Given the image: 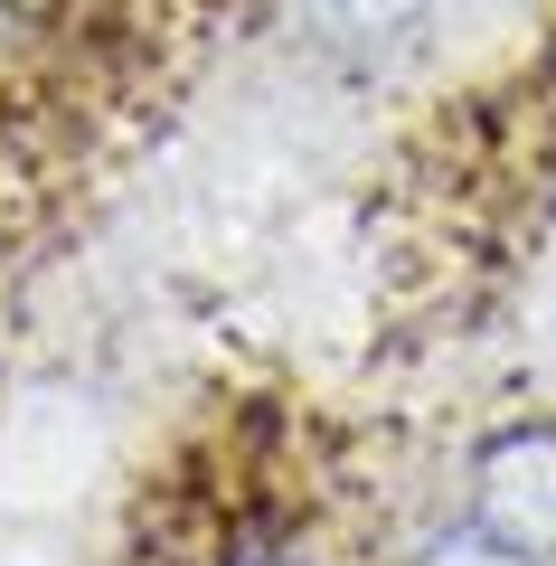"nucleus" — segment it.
Masks as SVG:
<instances>
[{
  "label": "nucleus",
  "mask_w": 556,
  "mask_h": 566,
  "mask_svg": "<svg viewBox=\"0 0 556 566\" xmlns=\"http://www.w3.org/2000/svg\"><path fill=\"white\" fill-rule=\"evenodd\" d=\"M472 520L556 557V424H500L472 453Z\"/></svg>",
  "instance_id": "1"
},
{
  "label": "nucleus",
  "mask_w": 556,
  "mask_h": 566,
  "mask_svg": "<svg viewBox=\"0 0 556 566\" xmlns=\"http://www.w3.org/2000/svg\"><path fill=\"white\" fill-rule=\"evenodd\" d=\"M283 20L331 66H406L434 39V0H283Z\"/></svg>",
  "instance_id": "2"
},
{
  "label": "nucleus",
  "mask_w": 556,
  "mask_h": 566,
  "mask_svg": "<svg viewBox=\"0 0 556 566\" xmlns=\"http://www.w3.org/2000/svg\"><path fill=\"white\" fill-rule=\"evenodd\" d=\"M416 566H537V547H518L510 528H491V520H462V528H443V538H424Z\"/></svg>",
  "instance_id": "3"
}]
</instances>
